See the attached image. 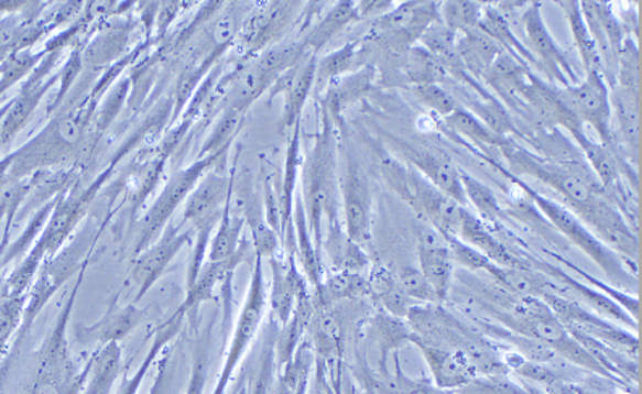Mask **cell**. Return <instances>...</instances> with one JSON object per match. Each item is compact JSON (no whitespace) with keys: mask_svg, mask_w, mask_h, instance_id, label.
Instances as JSON below:
<instances>
[{"mask_svg":"<svg viewBox=\"0 0 642 394\" xmlns=\"http://www.w3.org/2000/svg\"><path fill=\"white\" fill-rule=\"evenodd\" d=\"M406 167H409V191H406L405 203L442 238L458 237L466 207L442 193L413 167L410 165Z\"/></svg>","mask_w":642,"mask_h":394,"instance_id":"cell-16","label":"cell"},{"mask_svg":"<svg viewBox=\"0 0 642 394\" xmlns=\"http://www.w3.org/2000/svg\"><path fill=\"white\" fill-rule=\"evenodd\" d=\"M324 249L329 254L335 272L362 273L369 265L364 248L351 241L345 230H341L340 225L329 227V234L323 243V251Z\"/></svg>","mask_w":642,"mask_h":394,"instance_id":"cell-42","label":"cell"},{"mask_svg":"<svg viewBox=\"0 0 642 394\" xmlns=\"http://www.w3.org/2000/svg\"><path fill=\"white\" fill-rule=\"evenodd\" d=\"M541 299L551 307L552 313L565 325L566 330L578 331V333L607 346L618 354L624 355L631 361H638V355H640L638 335L623 330V328L613 325L612 321L589 313L575 300L566 299L558 293H545Z\"/></svg>","mask_w":642,"mask_h":394,"instance_id":"cell-5","label":"cell"},{"mask_svg":"<svg viewBox=\"0 0 642 394\" xmlns=\"http://www.w3.org/2000/svg\"><path fill=\"white\" fill-rule=\"evenodd\" d=\"M502 151L507 162H509L507 172L512 173L518 178L533 176V178L540 179L544 185L551 186L554 191L564 197L566 203L569 204V209L583 206L594 196L588 185L583 183L564 164L542 158L540 155L527 151V149L518 146L512 140Z\"/></svg>","mask_w":642,"mask_h":394,"instance_id":"cell-9","label":"cell"},{"mask_svg":"<svg viewBox=\"0 0 642 394\" xmlns=\"http://www.w3.org/2000/svg\"><path fill=\"white\" fill-rule=\"evenodd\" d=\"M345 233L361 248L372 240V195L368 178L355 152L345 149V171L340 176Z\"/></svg>","mask_w":642,"mask_h":394,"instance_id":"cell-12","label":"cell"},{"mask_svg":"<svg viewBox=\"0 0 642 394\" xmlns=\"http://www.w3.org/2000/svg\"><path fill=\"white\" fill-rule=\"evenodd\" d=\"M186 316L185 310L178 309L177 313L174 314L172 319L165 321L161 328H159L157 335H155L153 348L151 351L148 352L146 359H144L143 364L141 368L138 369V372L134 373L133 376H130L129 380H126L122 386H120L119 392L117 394H137L138 390H140L141 383L144 382V379L148 376V372L151 370V365L157 358L159 352L165 348L168 343H171L172 338L178 333L181 330L183 317Z\"/></svg>","mask_w":642,"mask_h":394,"instance_id":"cell-46","label":"cell"},{"mask_svg":"<svg viewBox=\"0 0 642 394\" xmlns=\"http://www.w3.org/2000/svg\"><path fill=\"white\" fill-rule=\"evenodd\" d=\"M440 22V2L409 0L396 3L389 13L374 20L362 43L381 47L387 54L405 57L416 46L421 34L433 23Z\"/></svg>","mask_w":642,"mask_h":394,"instance_id":"cell-4","label":"cell"},{"mask_svg":"<svg viewBox=\"0 0 642 394\" xmlns=\"http://www.w3.org/2000/svg\"><path fill=\"white\" fill-rule=\"evenodd\" d=\"M569 133H572L573 140L581 149L583 155H585L588 164L591 165L594 175H597V182H599V186L602 188L603 196L607 195L610 197V195H617L618 203H624V196L620 189L623 168H621V164L618 162L616 154L610 149L588 138V134L585 133L583 128L572 130Z\"/></svg>","mask_w":642,"mask_h":394,"instance_id":"cell-27","label":"cell"},{"mask_svg":"<svg viewBox=\"0 0 642 394\" xmlns=\"http://www.w3.org/2000/svg\"><path fill=\"white\" fill-rule=\"evenodd\" d=\"M548 394H575L572 392L569 386H566L565 383H562L561 380H555L554 383L547 385Z\"/></svg>","mask_w":642,"mask_h":394,"instance_id":"cell-63","label":"cell"},{"mask_svg":"<svg viewBox=\"0 0 642 394\" xmlns=\"http://www.w3.org/2000/svg\"><path fill=\"white\" fill-rule=\"evenodd\" d=\"M244 113L235 110H224L219 123L214 128L213 134L203 147L202 157H217L226 154V149L230 146L231 140L237 134L238 128L243 123Z\"/></svg>","mask_w":642,"mask_h":394,"instance_id":"cell-53","label":"cell"},{"mask_svg":"<svg viewBox=\"0 0 642 394\" xmlns=\"http://www.w3.org/2000/svg\"><path fill=\"white\" fill-rule=\"evenodd\" d=\"M526 72H530V68L518 64L507 52H500L488 75L485 76V81L492 86L502 98L512 102Z\"/></svg>","mask_w":642,"mask_h":394,"instance_id":"cell-47","label":"cell"},{"mask_svg":"<svg viewBox=\"0 0 642 394\" xmlns=\"http://www.w3.org/2000/svg\"><path fill=\"white\" fill-rule=\"evenodd\" d=\"M274 337L265 341L261 354V365H259L258 379L254 380L253 390L250 394H268L269 385L272 382V369H274Z\"/></svg>","mask_w":642,"mask_h":394,"instance_id":"cell-60","label":"cell"},{"mask_svg":"<svg viewBox=\"0 0 642 394\" xmlns=\"http://www.w3.org/2000/svg\"><path fill=\"white\" fill-rule=\"evenodd\" d=\"M545 265V272L551 273V275H554L555 278L561 280L562 283H565L569 289H573V292L578 293L579 296L585 297L586 303L591 304L594 309H596L597 313H599V316L603 317V319L618 321V324L621 325H627V327L631 328L633 331H638V328H640V324H638L636 320L631 319V316L627 313V310L621 309L616 300L610 299L609 296L603 295V293H600L599 289L592 288V286L583 285L581 282L573 278V276H569L568 273L558 271V269L554 267V265Z\"/></svg>","mask_w":642,"mask_h":394,"instance_id":"cell-40","label":"cell"},{"mask_svg":"<svg viewBox=\"0 0 642 394\" xmlns=\"http://www.w3.org/2000/svg\"><path fill=\"white\" fill-rule=\"evenodd\" d=\"M369 280L371 296L379 304L381 310L396 317L409 319L410 313L416 304L400 288L399 278L384 267L374 269Z\"/></svg>","mask_w":642,"mask_h":394,"instance_id":"cell-38","label":"cell"},{"mask_svg":"<svg viewBox=\"0 0 642 394\" xmlns=\"http://www.w3.org/2000/svg\"><path fill=\"white\" fill-rule=\"evenodd\" d=\"M499 44L490 40L488 34L482 33L479 28L463 34L457 40V54L460 57L466 74L475 79H485L496 58L499 57Z\"/></svg>","mask_w":642,"mask_h":394,"instance_id":"cell-33","label":"cell"},{"mask_svg":"<svg viewBox=\"0 0 642 394\" xmlns=\"http://www.w3.org/2000/svg\"><path fill=\"white\" fill-rule=\"evenodd\" d=\"M244 254H247V249L229 261L207 262L206 265H203L195 282L188 286V295H186L185 303L182 304V309L186 314L192 313L199 304L213 299L216 286L230 285L231 275H233L237 265L243 261Z\"/></svg>","mask_w":642,"mask_h":394,"instance_id":"cell-32","label":"cell"},{"mask_svg":"<svg viewBox=\"0 0 642 394\" xmlns=\"http://www.w3.org/2000/svg\"><path fill=\"white\" fill-rule=\"evenodd\" d=\"M265 303H268V293H265L262 259L257 255L247 299H244L243 309H241L237 327H235L233 338H231L229 352H227L226 364H224L222 372H220L213 394L227 393L235 369L240 364L241 358H243L247 349L250 348L251 341L257 337L259 327H261Z\"/></svg>","mask_w":642,"mask_h":394,"instance_id":"cell-13","label":"cell"},{"mask_svg":"<svg viewBox=\"0 0 642 394\" xmlns=\"http://www.w3.org/2000/svg\"><path fill=\"white\" fill-rule=\"evenodd\" d=\"M275 78L262 70L253 57L247 64L240 65L227 79L226 85H220L224 91V102L227 110L244 113L268 89L272 88Z\"/></svg>","mask_w":642,"mask_h":394,"instance_id":"cell-24","label":"cell"},{"mask_svg":"<svg viewBox=\"0 0 642 394\" xmlns=\"http://www.w3.org/2000/svg\"><path fill=\"white\" fill-rule=\"evenodd\" d=\"M313 316L314 303L313 297L308 293V295L300 297L292 317H290L286 324L282 325L278 337H275L274 359L278 361L279 369L285 368L292 361L296 349L300 348V344L303 343L306 335H308Z\"/></svg>","mask_w":642,"mask_h":394,"instance_id":"cell-29","label":"cell"},{"mask_svg":"<svg viewBox=\"0 0 642 394\" xmlns=\"http://www.w3.org/2000/svg\"><path fill=\"white\" fill-rule=\"evenodd\" d=\"M316 68L317 55H308L303 58L298 65L286 70L285 74L275 79L271 92V99L278 95H283L285 102H283L282 128L283 130H292L296 124H300L303 109L314 86H316Z\"/></svg>","mask_w":642,"mask_h":394,"instance_id":"cell-20","label":"cell"},{"mask_svg":"<svg viewBox=\"0 0 642 394\" xmlns=\"http://www.w3.org/2000/svg\"><path fill=\"white\" fill-rule=\"evenodd\" d=\"M458 238H460L463 243L478 249L479 252H482L486 258H489L493 264L500 265V267H531L527 259L521 258L516 252L510 251L502 241L493 237L492 231L486 227L482 219H478L469 210L465 209V212H463Z\"/></svg>","mask_w":642,"mask_h":394,"instance_id":"cell-26","label":"cell"},{"mask_svg":"<svg viewBox=\"0 0 642 394\" xmlns=\"http://www.w3.org/2000/svg\"><path fill=\"white\" fill-rule=\"evenodd\" d=\"M420 228V238H417L420 267L417 269L433 286L438 303L442 304L450 295L455 262L444 238L431 225Z\"/></svg>","mask_w":642,"mask_h":394,"instance_id":"cell-22","label":"cell"},{"mask_svg":"<svg viewBox=\"0 0 642 394\" xmlns=\"http://www.w3.org/2000/svg\"><path fill=\"white\" fill-rule=\"evenodd\" d=\"M272 271L271 293H269V306H271L274 321L279 325L286 324L298 304L300 297L308 295L305 275L296 267L295 255L286 254L285 259H269Z\"/></svg>","mask_w":642,"mask_h":394,"instance_id":"cell-23","label":"cell"},{"mask_svg":"<svg viewBox=\"0 0 642 394\" xmlns=\"http://www.w3.org/2000/svg\"><path fill=\"white\" fill-rule=\"evenodd\" d=\"M244 225H247L244 217L241 216L240 210H233L230 200L213 238H210L209 248H207L209 262L229 261L243 251L244 244L241 243V233H243Z\"/></svg>","mask_w":642,"mask_h":394,"instance_id":"cell-39","label":"cell"},{"mask_svg":"<svg viewBox=\"0 0 642 394\" xmlns=\"http://www.w3.org/2000/svg\"><path fill=\"white\" fill-rule=\"evenodd\" d=\"M88 123L89 113H85V110L58 113L28 147V164H33L34 167L74 164L75 158L81 154Z\"/></svg>","mask_w":642,"mask_h":394,"instance_id":"cell-6","label":"cell"},{"mask_svg":"<svg viewBox=\"0 0 642 394\" xmlns=\"http://www.w3.org/2000/svg\"><path fill=\"white\" fill-rule=\"evenodd\" d=\"M369 51H371V47L366 46L361 40H357L345 44L340 50L324 55L323 58H317L316 85H330L341 76L360 70L361 67H364L360 62V57L361 55L368 57Z\"/></svg>","mask_w":642,"mask_h":394,"instance_id":"cell-37","label":"cell"},{"mask_svg":"<svg viewBox=\"0 0 642 394\" xmlns=\"http://www.w3.org/2000/svg\"><path fill=\"white\" fill-rule=\"evenodd\" d=\"M219 161L217 157H203L202 161L195 162L192 167L185 168L175 173L171 179H168L167 185H165L164 191L159 195L157 199L151 207L150 212L141 219L140 225H138L137 238H134L133 252L134 255L143 252L144 249L150 248L162 230L168 225V220L174 216L177 207L181 206L183 200L192 195L195 186L198 185L199 179L203 175L209 172L216 162Z\"/></svg>","mask_w":642,"mask_h":394,"instance_id":"cell-8","label":"cell"},{"mask_svg":"<svg viewBox=\"0 0 642 394\" xmlns=\"http://www.w3.org/2000/svg\"><path fill=\"white\" fill-rule=\"evenodd\" d=\"M566 100L572 106L573 112L579 122L591 124L599 134L600 144L610 149L616 154L618 162L623 164L621 147L612 131V103L610 91L602 74H586L585 81L578 85L562 88Z\"/></svg>","mask_w":642,"mask_h":394,"instance_id":"cell-10","label":"cell"},{"mask_svg":"<svg viewBox=\"0 0 642 394\" xmlns=\"http://www.w3.org/2000/svg\"><path fill=\"white\" fill-rule=\"evenodd\" d=\"M400 288L403 289L406 296L413 300L414 304L421 303L424 306H440L433 286L429 285L420 269L405 265L400 271L399 276Z\"/></svg>","mask_w":642,"mask_h":394,"instance_id":"cell-54","label":"cell"},{"mask_svg":"<svg viewBox=\"0 0 642 394\" xmlns=\"http://www.w3.org/2000/svg\"><path fill=\"white\" fill-rule=\"evenodd\" d=\"M592 9L594 13H596L597 22L602 28L603 34H606L607 41H609L610 50H612V54L616 55L618 62L621 47H623L624 40L628 36L623 23L618 19L610 3L594 2L592 0Z\"/></svg>","mask_w":642,"mask_h":394,"instance_id":"cell-56","label":"cell"},{"mask_svg":"<svg viewBox=\"0 0 642 394\" xmlns=\"http://www.w3.org/2000/svg\"><path fill=\"white\" fill-rule=\"evenodd\" d=\"M337 140H335L334 122L329 113L320 107V131L314 140L305 164H303V204L308 219L311 237L317 251L323 255L324 217L329 227L340 225L338 220L337 188Z\"/></svg>","mask_w":642,"mask_h":394,"instance_id":"cell-1","label":"cell"},{"mask_svg":"<svg viewBox=\"0 0 642 394\" xmlns=\"http://www.w3.org/2000/svg\"><path fill=\"white\" fill-rule=\"evenodd\" d=\"M589 230L606 244L610 251L628 267L638 271V258H640V238L634 228L628 223L623 214L618 210L616 204L606 197L594 195L583 206L569 209Z\"/></svg>","mask_w":642,"mask_h":394,"instance_id":"cell-7","label":"cell"},{"mask_svg":"<svg viewBox=\"0 0 642 394\" xmlns=\"http://www.w3.org/2000/svg\"><path fill=\"white\" fill-rule=\"evenodd\" d=\"M355 7L357 2H351V0L335 3L333 9H329V12L300 40L303 46L311 54L317 55V52L323 51L341 30L358 22Z\"/></svg>","mask_w":642,"mask_h":394,"instance_id":"cell-36","label":"cell"},{"mask_svg":"<svg viewBox=\"0 0 642 394\" xmlns=\"http://www.w3.org/2000/svg\"><path fill=\"white\" fill-rule=\"evenodd\" d=\"M463 394H530L523 386L512 382L503 375H479L476 376L468 385L458 390Z\"/></svg>","mask_w":642,"mask_h":394,"instance_id":"cell-58","label":"cell"},{"mask_svg":"<svg viewBox=\"0 0 642 394\" xmlns=\"http://www.w3.org/2000/svg\"><path fill=\"white\" fill-rule=\"evenodd\" d=\"M490 165L496 167L503 176H507L518 189H521L524 195L530 197L531 203L536 204L537 209L544 214L545 219L552 223V227L557 228V231H561L569 243L585 251L594 264L599 265L600 271L606 273L612 285H633L634 276L628 272L624 262L618 258L616 252L610 251L568 207L541 195L536 189L531 188L526 182L507 172V168L497 164V162L490 161Z\"/></svg>","mask_w":642,"mask_h":394,"instance_id":"cell-2","label":"cell"},{"mask_svg":"<svg viewBox=\"0 0 642 394\" xmlns=\"http://www.w3.org/2000/svg\"><path fill=\"white\" fill-rule=\"evenodd\" d=\"M444 120L454 133L460 134L478 146L503 149L509 144L510 138L497 136L478 117L466 110V107H458L451 116L445 117Z\"/></svg>","mask_w":642,"mask_h":394,"instance_id":"cell-44","label":"cell"},{"mask_svg":"<svg viewBox=\"0 0 642 394\" xmlns=\"http://www.w3.org/2000/svg\"><path fill=\"white\" fill-rule=\"evenodd\" d=\"M387 141L406 165L421 173L427 182L433 183L442 193L457 200L460 206H466L460 172H458L457 165L451 164L450 158L429 151V149L409 143V141L393 136V134H387Z\"/></svg>","mask_w":642,"mask_h":394,"instance_id":"cell-17","label":"cell"},{"mask_svg":"<svg viewBox=\"0 0 642 394\" xmlns=\"http://www.w3.org/2000/svg\"><path fill=\"white\" fill-rule=\"evenodd\" d=\"M396 364V388L400 394H455L448 390L438 388L436 383L426 379L413 380L406 376L400 369L399 358L395 354Z\"/></svg>","mask_w":642,"mask_h":394,"instance_id":"cell-59","label":"cell"},{"mask_svg":"<svg viewBox=\"0 0 642 394\" xmlns=\"http://www.w3.org/2000/svg\"><path fill=\"white\" fill-rule=\"evenodd\" d=\"M412 343L417 346L424 361L433 373V382L438 388L448 392H458L463 386L479 376L478 369L472 364L471 358L461 349L440 348L429 344L413 333Z\"/></svg>","mask_w":642,"mask_h":394,"instance_id":"cell-19","label":"cell"},{"mask_svg":"<svg viewBox=\"0 0 642 394\" xmlns=\"http://www.w3.org/2000/svg\"><path fill=\"white\" fill-rule=\"evenodd\" d=\"M374 83L376 67L372 64H366L360 70L341 76V78L330 83L320 107L329 113L335 124L340 120L341 112L348 106L364 99L371 92Z\"/></svg>","mask_w":642,"mask_h":394,"instance_id":"cell-28","label":"cell"},{"mask_svg":"<svg viewBox=\"0 0 642 394\" xmlns=\"http://www.w3.org/2000/svg\"><path fill=\"white\" fill-rule=\"evenodd\" d=\"M485 6V2H475V0L440 2V22L454 33H468L481 23Z\"/></svg>","mask_w":642,"mask_h":394,"instance_id":"cell-50","label":"cell"},{"mask_svg":"<svg viewBox=\"0 0 642 394\" xmlns=\"http://www.w3.org/2000/svg\"><path fill=\"white\" fill-rule=\"evenodd\" d=\"M518 95L530 102L534 112L548 124H558L565 130H578L583 128L576 113L573 112L572 106L566 100L564 91L557 86L545 83L533 70L526 72Z\"/></svg>","mask_w":642,"mask_h":394,"instance_id":"cell-21","label":"cell"},{"mask_svg":"<svg viewBox=\"0 0 642 394\" xmlns=\"http://www.w3.org/2000/svg\"><path fill=\"white\" fill-rule=\"evenodd\" d=\"M231 189H233V176L229 178L222 173L207 172L199 179L192 195L186 197L183 222L188 223L189 230L196 237L195 251H193L188 271V286L195 282L203 269V258L209 248L210 238H213L217 225L229 206Z\"/></svg>","mask_w":642,"mask_h":394,"instance_id":"cell-3","label":"cell"},{"mask_svg":"<svg viewBox=\"0 0 642 394\" xmlns=\"http://www.w3.org/2000/svg\"><path fill=\"white\" fill-rule=\"evenodd\" d=\"M479 30L482 33L488 34L490 40L496 41L499 44L500 50L507 52L510 57H513L518 64L523 65V67L537 68L536 58H534L533 52L527 50L520 40H518L516 34L510 25L509 19L503 17L499 10L493 7V3H486L485 12H482L481 23H479Z\"/></svg>","mask_w":642,"mask_h":394,"instance_id":"cell-31","label":"cell"},{"mask_svg":"<svg viewBox=\"0 0 642 394\" xmlns=\"http://www.w3.org/2000/svg\"><path fill=\"white\" fill-rule=\"evenodd\" d=\"M122 348L119 343L102 346L89 361L88 375L81 394H110L113 383L122 373Z\"/></svg>","mask_w":642,"mask_h":394,"instance_id":"cell-35","label":"cell"},{"mask_svg":"<svg viewBox=\"0 0 642 394\" xmlns=\"http://www.w3.org/2000/svg\"><path fill=\"white\" fill-rule=\"evenodd\" d=\"M610 103H613L617 112L620 133L623 144L630 152H640V95L624 91L613 85L609 88Z\"/></svg>","mask_w":642,"mask_h":394,"instance_id":"cell-43","label":"cell"},{"mask_svg":"<svg viewBox=\"0 0 642 394\" xmlns=\"http://www.w3.org/2000/svg\"><path fill=\"white\" fill-rule=\"evenodd\" d=\"M521 22H523L527 41H530L527 50L533 52L537 62V70L545 75L548 83L557 88L578 85L579 76L576 75L575 68L572 67L564 51L555 43L554 36L545 25L544 17H542V3L530 2V6L524 9Z\"/></svg>","mask_w":642,"mask_h":394,"instance_id":"cell-14","label":"cell"},{"mask_svg":"<svg viewBox=\"0 0 642 394\" xmlns=\"http://www.w3.org/2000/svg\"><path fill=\"white\" fill-rule=\"evenodd\" d=\"M395 6L393 0H362V2H357L355 12H357L358 22H374L389 13Z\"/></svg>","mask_w":642,"mask_h":394,"instance_id":"cell-61","label":"cell"},{"mask_svg":"<svg viewBox=\"0 0 642 394\" xmlns=\"http://www.w3.org/2000/svg\"><path fill=\"white\" fill-rule=\"evenodd\" d=\"M376 338L382 352V362H385L387 354L402 348L406 343H412L413 330L402 319L390 316L384 310L379 309L374 317Z\"/></svg>","mask_w":642,"mask_h":394,"instance_id":"cell-52","label":"cell"},{"mask_svg":"<svg viewBox=\"0 0 642 394\" xmlns=\"http://www.w3.org/2000/svg\"><path fill=\"white\" fill-rule=\"evenodd\" d=\"M89 199H91V193L83 191L75 193V195L72 193L67 197H61L55 203L50 223L46 225V230H44L40 243L36 244L30 258H28L25 265H23L22 271L17 273V278L13 280L17 293L23 292L26 288L28 283L33 278L34 272H36L37 265L41 264L43 259L57 254L58 249L67 241L74 228L81 220L83 214H85L86 207H88Z\"/></svg>","mask_w":642,"mask_h":394,"instance_id":"cell-11","label":"cell"},{"mask_svg":"<svg viewBox=\"0 0 642 394\" xmlns=\"http://www.w3.org/2000/svg\"><path fill=\"white\" fill-rule=\"evenodd\" d=\"M52 81H44L43 78H37L33 85H30V88L26 89L25 95L23 98L19 100L17 103L15 109L12 110L10 113V119L7 120L6 123V133H13L17 128H20V124L25 122L28 116H30L31 110L37 106L41 98H43L44 92L51 88Z\"/></svg>","mask_w":642,"mask_h":394,"instance_id":"cell-57","label":"cell"},{"mask_svg":"<svg viewBox=\"0 0 642 394\" xmlns=\"http://www.w3.org/2000/svg\"><path fill=\"white\" fill-rule=\"evenodd\" d=\"M461 96L466 99L465 103L468 106L466 110L478 117L497 136L509 138V134H520L518 128L514 127L512 117L499 100L490 98L489 95L482 98L485 100L469 98L465 92H461Z\"/></svg>","mask_w":642,"mask_h":394,"instance_id":"cell-48","label":"cell"},{"mask_svg":"<svg viewBox=\"0 0 642 394\" xmlns=\"http://www.w3.org/2000/svg\"><path fill=\"white\" fill-rule=\"evenodd\" d=\"M298 7V2L258 3L257 9L241 20L235 41H238L247 57H257L262 51L281 43Z\"/></svg>","mask_w":642,"mask_h":394,"instance_id":"cell-15","label":"cell"},{"mask_svg":"<svg viewBox=\"0 0 642 394\" xmlns=\"http://www.w3.org/2000/svg\"><path fill=\"white\" fill-rule=\"evenodd\" d=\"M192 230H182V225H167L164 237L154 241L150 248L137 255L130 272V285L133 286L134 303L143 299L144 295L153 288L159 276L167 271L175 255L182 251L183 247L192 238Z\"/></svg>","mask_w":642,"mask_h":394,"instance_id":"cell-18","label":"cell"},{"mask_svg":"<svg viewBox=\"0 0 642 394\" xmlns=\"http://www.w3.org/2000/svg\"><path fill=\"white\" fill-rule=\"evenodd\" d=\"M368 296H371V286L362 273L334 272L323 280L311 297L314 306L333 307L341 300L362 299Z\"/></svg>","mask_w":642,"mask_h":394,"instance_id":"cell-34","label":"cell"},{"mask_svg":"<svg viewBox=\"0 0 642 394\" xmlns=\"http://www.w3.org/2000/svg\"><path fill=\"white\" fill-rule=\"evenodd\" d=\"M293 230H295V255H298L305 278L316 289L324 280L323 255L317 251L311 237L302 193H296L295 204H293Z\"/></svg>","mask_w":642,"mask_h":394,"instance_id":"cell-30","label":"cell"},{"mask_svg":"<svg viewBox=\"0 0 642 394\" xmlns=\"http://www.w3.org/2000/svg\"><path fill=\"white\" fill-rule=\"evenodd\" d=\"M168 361L171 359L165 355L161 368H159L157 376H155L151 394H178L177 375H175L174 369H168Z\"/></svg>","mask_w":642,"mask_h":394,"instance_id":"cell-62","label":"cell"},{"mask_svg":"<svg viewBox=\"0 0 642 394\" xmlns=\"http://www.w3.org/2000/svg\"><path fill=\"white\" fill-rule=\"evenodd\" d=\"M143 319V310L134 303L123 307H113L96 324L78 327L77 338L81 344H99V348L109 343H119L120 340L129 337L134 328L140 327Z\"/></svg>","mask_w":642,"mask_h":394,"instance_id":"cell-25","label":"cell"},{"mask_svg":"<svg viewBox=\"0 0 642 394\" xmlns=\"http://www.w3.org/2000/svg\"><path fill=\"white\" fill-rule=\"evenodd\" d=\"M413 95L423 106L434 110V113L440 116L442 119L451 116L461 106L455 96L442 85L414 86Z\"/></svg>","mask_w":642,"mask_h":394,"instance_id":"cell-55","label":"cell"},{"mask_svg":"<svg viewBox=\"0 0 642 394\" xmlns=\"http://www.w3.org/2000/svg\"><path fill=\"white\" fill-rule=\"evenodd\" d=\"M402 68L406 81L413 86L442 85L448 76L444 67L438 64L437 58L420 44L413 46L405 55Z\"/></svg>","mask_w":642,"mask_h":394,"instance_id":"cell-45","label":"cell"},{"mask_svg":"<svg viewBox=\"0 0 642 394\" xmlns=\"http://www.w3.org/2000/svg\"><path fill=\"white\" fill-rule=\"evenodd\" d=\"M557 6L565 13L573 40H575L576 47H578L579 57H581L583 65H585L586 74L603 75L602 58H600L591 33L586 26L585 19H583L579 2H576V0H561Z\"/></svg>","mask_w":642,"mask_h":394,"instance_id":"cell-41","label":"cell"},{"mask_svg":"<svg viewBox=\"0 0 642 394\" xmlns=\"http://www.w3.org/2000/svg\"><path fill=\"white\" fill-rule=\"evenodd\" d=\"M458 172H460L466 204L471 203L475 209L481 214L482 219L490 220L492 223L499 222L505 212H503L492 188L472 176L471 173L461 171V168H458Z\"/></svg>","mask_w":642,"mask_h":394,"instance_id":"cell-51","label":"cell"},{"mask_svg":"<svg viewBox=\"0 0 642 394\" xmlns=\"http://www.w3.org/2000/svg\"><path fill=\"white\" fill-rule=\"evenodd\" d=\"M129 41V28L116 26L96 37L85 50L81 57V64L91 68H101L102 65L109 64L113 58L119 57Z\"/></svg>","mask_w":642,"mask_h":394,"instance_id":"cell-49","label":"cell"}]
</instances>
